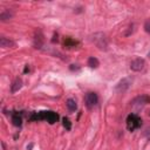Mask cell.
<instances>
[{"mask_svg":"<svg viewBox=\"0 0 150 150\" xmlns=\"http://www.w3.org/2000/svg\"><path fill=\"white\" fill-rule=\"evenodd\" d=\"M148 115H149V117H150V111H149V112H148Z\"/></svg>","mask_w":150,"mask_h":150,"instance_id":"obj_20","label":"cell"},{"mask_svg":"<svg viewBox=\"0 0 150 150\" xmlns=\"http://www.w3.org/2000/svg\"><path fill=\"white\" fill-rule=\"evenodd\" d=\"M13 15H14V13H13L12 9H4V11L0 13V20H1L2 22L8 21V20H11V19L13 18Z\"/></svg>","mask_w":150,"mask_h":150,"instance_id":"obj_10","label":"cell"},{"mask_svg":"<svg viewBox=\"0 0 150 150\" xmlns=\"http://www.w3.org/2000/svg\"><path fill=\"white\" fill-rule=\"evenodd\" d=\"M144 30L148 34H150V19H146L145 20V22H144Z\"/></svg>","mask_w":150,"mask_h":150,"instance_id":"obj_16","label":"cell"},{"mask_svg":"<svg viewBox=\"0 0 150 150\" xmlns=\"http://www.w3.org/2000/svg\"><path fill=\"white\" fill-rule=\"evenodd\" d=\"M141 125H142V120L137 115H135V114L128 115V117H127V128H128L129 131H134L137 128H139Z\"/></svg>","mask_w":150,"mask_h":150,"instance_id":"obj_2","label":"cell"},{"mask_svg":"<svg viewBox=\"0 0 150 150\" xmlns=\"http://www.w3.org/2000/svg\"><path fill=\"white\" fill-rule=\"evenodd\" d=\"M32 148H33V144H29V146H27V149H28V150H30Z\"/></svg>","mask_w":150,"mask_h":150,"instance_id":"obj_18","label":"cell"},{"mask_svg":"<svg viewBox=\"0 0 150 150\" xmlns=\"http://www.w3.org/2000/svg\"><path fill=\"white\" fill-rule=\"evenodd\" d=\"M0 46H1L2 48H14V47L16 46V43H15V41L12 40V39L1 36V38H0Z\"/></svg>","mask_w":150,"mask_h":150,"instance_id":"obj_7","label":"cell"},{"mask_svg":"<svg viewBox=\"0 0 150 150\" xmlns=\"http://www.w3.org/2000/svg\"><path fill=\"white\" fill-rule=\"evenodd\" d=\"M131 83H132V79L131 77H124V79H122L121 81L117 82V84L115 86V90L117 93H124L130 88Z\"/></svg>","mask_w":150,"mask_h":150,"instance_id":"obj_3","label":"cell"},{"mask_svg":"<svg viewBox=\"0 0 150 150\" xmlns=\"http://www.w3.org/2000/svg\"><path fill=\"white\" fill-rule=\"evenodd\" d=\"M42 45H43V35L39 30V32H36V34L34 36V47L40 49V48H42Z\"/></svg>","mask_w":150,"mask_h":150,"instance_id":"obj_9","label":"cell"},{"mask_svg":"<svg viewBox=\"0 0 150 150\" xmlns=\"http://www.w3.org/2000/svg\"><path fill=\"white\" fill-rule=\"evenodd\" d=\"M130 103H131L132 107H142V105H145V104L150 103V96L149 95H145V94L138 95L135 98H132Z\"/></svg>","mask_w":150,"mask_h":150,"instance_id":"obj_4","label":"cell"},{"mask_svg":"<svg viewBox=\"0 0 150 150\" xmlns=\"http://www.w3.org/2000/svg\"><path fill=\"white\" fill-rule=\"evenodd\" d=\"M76 45H77V41H75L70 38H67L64 40V46H67V47H73V46H76Z\"/></svg>","mask_w":150,"mask_h":150,"instance_id":"obj_14","label":"cell"},{"mask_svg":"<svg viewBox=\"0 0 150 150\" xmlns=\"http://www.w3.org/2000/svg\"><path fill=\"white\" fill-rule=\"evenodd\" d=\"M70 70H79L80 69V67H77V66H75V64H70Z\"/></svg>","mask_w":150,"mask_h":150,"instance_id":"obj_17","label":"cell"},{"mask_svg":"<svg viewBox=\"0 0 150 150\" xmlns=\"http://www.w3.org/2000/svg\"><path fill=\"white\" fill-rule=\"evenodd\" d=\"M148 56H149V57H150V52H149V53H148Z\"/></svg>","mask_w":150,"mask_h":150,"instance_id":"obj_19","label":"cell"},{"mask_svg":"<svg viewBox=\"0 0 150 150\" xmlns=\"http://www.w3.org/2000/svg\"><path fill=\"white\" fill-rule=\"evenodd\" d=\"M144 66H145L144 59H142V57H136L135 60L131 61V63H130V69H131L132 71H141V70H143Z\"/></svg>","mask_w":150,"mask_h":150,"instance_id":"obj_6","label":"cell"},{"mask_svg":"<svg viewBox=\"0 0 150 150\" xmlns=\"http://www.w3.org/2000/svg\"><path fill=\"white\" fill-rule=\"evenodd\" d=\"M21 87H22V80H21L20 77H16V79L12 82V84H11V93L14 94V93L19 91V90L21 89Z\"/></svg>","mask_w":150,"mask_h":150,"instance_id":"obj_8","label":"cell"},{"mask_svg":"<svg viewBox=\"0 0 150 150\" xmlns=\"http://www.w3.org/2000/svg\"><path fill=\"white\" fill-rule=\"evenodd\" d=\"M88 66H89L90 68H97V67L100 66V61H98L96 57L90 56V57L88 59Z\"/></svg>","mask_w":150,"mask_h":150,"instance_id":"obj_13","label":"cell"},{"mask_svg":"<svg viewBox=\"0 0 150 150\" xmlns=\"http://www.w3.org/2000/svg\"><path fill=\"white\" fill-rule=\"evenodd\" d=\"M66 105H67V108H68L69 111H75L77 109V103L73 98H68L67 102H66Z\"/></svg>","mask_w":150,"mask_h":150,"instance_id":"obj_11","label":"cell"},{"mask_svg":"<svg viewBox=\"0 0 150 150\" xmlns=\"http://www.w3.org/2000/svg\"><path fill=\"white\" fill-rule=\"evenodd\" d=\"M84 101H86V105L87 108L91 109L94 108L96 104H97V101H98V97H97V94L94 93V91H89L86 94V97H84Z\"/></svg>","mask_w":150,"mask_h":150,"instance_id":"obj_5","label":"cell"},{"mask_svg":"<svg viewBox=\"0 0 150 150\" xmlns=\"http://www.w3.org/2000/svg\"><path fill=\"white\" fill-rule=\"evenodd\" d=\"M91 40L100 50H104V52L108 50V39L104 33H101V32L95 33L91 36Z\"/></svg>","mask_w":150,"mask_h":150,"instance_id":"obj_1","label":"cell"},{"mask_svg":"<svg viewBox=\"0 0 150 150\" xmlns=\"http://www.w3.org/2000/svg\"><path fill=\"white\" fill-rule=\"evenodd\" d=\"M62 124H63V127H64L67 130H70V128H71V122L69 121V118L63 117V118H62Z\"/></svg>","mask_w":150,"mask_h":150,"instance_id":"obj_15","label":"cell"},{"mask_svg":"<svg viewBox=\"0 0 150 150\" xmlns=\"http://www.w3.org/2000/svg\"><path fill=\"white\" fill-rule=\"evenodd\" d=\"M12 122H13V124H14L15 127H20V125H21V123H22L21 116H19V114H18V112H14V114L12 115Z\"/></svg>","mask_w":150,"mask_h":150,"instance_id":"obj_12","label":"cell"}]
</instances>
